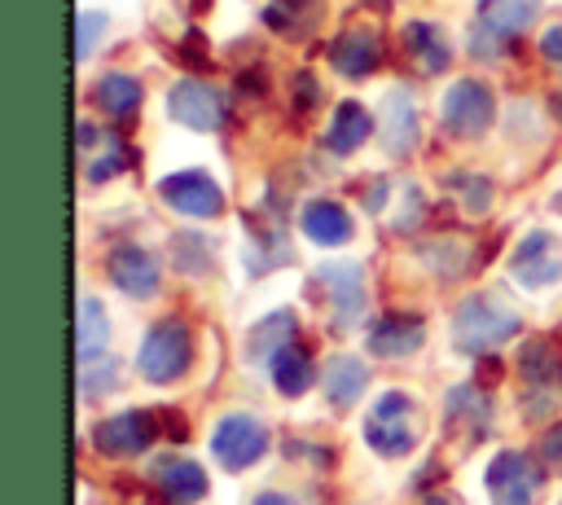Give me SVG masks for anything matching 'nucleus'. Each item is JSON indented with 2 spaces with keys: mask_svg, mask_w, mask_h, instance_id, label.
<instances>
[{
  "mask_svg": "<svg viewBox=\"0 0 562 505\" xmlns=\"http://www.w3.org/2000/svg\"><path fill=\"white\" fill-rule=\"evenodd\" d=\"M544 487V474L536 465V457L527 452H496L487 465V496L492 505H536Z\"/></svg>",
  "mask_w": 562,
  "mask_h": 505,
  "instance_id": "20e7f679",
  "label": "nucleus"
},
{
  "mask_svg": "<svg viewBox=\"0 0 562 505\" xmlns=\"http://www.w3.org/2000/svg\"><path fill=\"white\" fill-rule=\"evenodd\" d=\"M364 382H369L364 360H356V356H347V351L329 356L325 369H321V391H325V400H329L334 408H351V404L364 395Z\"/></svg>",
  "mask_w": 562,
  "mask_h": 505,
  "instance_id": "ddd939ff",
  "label": "nucleus"
},
{
  "mask_svg": "<svg viewBox=\"0 0 562 505\" xmlns=\"http://www.w3.org/2000/svg\"><path fill=\"white\" fill-rule=\"evenodd\" d=\"M101 386H114V360L101 356V360H79V391L83 395H97Z\"/></svg>",
  "mask_w": 562,
  "mask_h": 505,
  "instance_id": "c756f323",
  "label": "nucleus"
},
{
  "mask_svg": "<svg viewBox=\"0 0 562 505\" xmlns=\"http://www.w3.org/2000/svg\"><path fill=\"white\" fill-rule=\"evenodd\" d=\"M518 369H522V378L531 382V386H553V378L562 373L558 369V360H553V351L544 347V343H522V356H518Z\"/></svg>",
  "mask_w": 562,
  "mask_h": 505,
  "instance_id": "bb28decb",
  "label": "nucleus"
},
{
  "mask_svg": "<svg viewBox=\"0 0 562 505\" xmlns=\"http://www.w3.org/2000/svg\"><path fill=\"white\" fill-rule=\"evenodd\" d=\"M154 439H158V413H140V408L114 413V417L97 422V430H92V444L110 457H132V452L149 448Z\"/></svg>",
  "mask_w": 562,
  "mask_h": 505,
  "instance_id": "6e6552de",
  "label": "nucleus"
},
{
  "mask_svg": "<svg viewBox=\"0 0 562 505\" xmlns=\"http://www.w3.org/2000/svg\"><path fill=\"white\" fill-rule=\"evenodd\" d=\"M255 505H294V496H285V492H259Z\"/></svg>",
  "mask_w": 562,
  "mask_h": 505,
  "instance_id": "e433bc0d",
  "label": "nucleus"
},
{
  "mask_svg": "<svg viewBox=\"0 0 562 505\" xmlns=\"http://www.w3.org/2000/svg\"><path fill=\"white\" fill-rule=\"evenodd\" d=\"M378 35L369 31V26H351V31H342L338 40H334V48H329V61H334V70L338 75H351V79H364L373 66H378Z\"/></svg>",
  "mask_w": 562,
  "mask_h": 505,
  "instance_id": "2eb2a0df",
  "label": "nucleus"
},
{
  "mask_svg": "<svg viewBox=\"0 0 562 505\" xmlns=\"http://www.w3.org/2000/svg\"><path fill=\"white\" fill-rule=\"evenodd\" d=\"M97 105L105 114L123 119V114H132L140 105V83L132 75H105V79H97Z\"/></svg>",
  "mask_w": 562,
  "mask_h": 505,
  "instance_id": "a878e982",
  "label": "nucleus"
},
{
  "mask_svg": "<svg viewBox=\"0 0 562 505\" xmlns=\"http://www.w3.org/2000/svg\"><path fill=\"white\" fill-rule=\"evenodd\" d=\"M509 272L527 285V290H540V285H553L562 277V255L553 250V237L549 233H527L509 259Z\"/></svg>",
  "mask_w": 562,
  "mask_h": 505,
  "instance_id": "9b49d317",
  "label": "nucleus"
},
{
  "mask_svg": "<svg viewBox=\"0 0 562 505\" xmlns=\"http://www.w3.org/2000/svg\"><path fill=\"white\" fill-rule=\"evenodd\" d=\"M263 18L281 35H307L316 26V18H321V4L316 0H272Z\"/></svg>",
  "mask_w": 562,
  "mask_h": 505,
  "instance_id": "b1692460",
  "label": "nucleus"
},
{
  "mask_svg": "<svg viewBox=\"0 0 562 505\" xmlns=\"http://www.w3.org/2000/svg\"><path fill=\"white\" fill-rule=\"evenodd\" d=\"M189 364H193V338L184 321H158L136 351V369L149 382H176Z\"/></svg>",
  "mask_w": 562,
  "mask_h": 505,
  "instance_id": "7ed1b4c3",
  "label": "nucleus"
},
{
  "mask_svg": "<svg viewBox=\"0 0 562 505\" xmlns=\"http://www.w3.org/2000/svg\"><path fill=\"white\" fill-rule=\"evenodd\" d=\"M501 40H505V35H496L492 26H483V22H479V26L470 31V53L487 61V57H496V53H501Z\"/></svg>",
  "mask_w": 562,
  "mask_h": 505,
  "instance_id": "473e14b6",
  "label": "nucleus"
},
{
  "mask_svg": "<svg viewBox=\"0 0 562 505\" xmlns=\"http://www.w3.org/2000/svg\"><path fill=\"white\" fill-rule=\"evenodd\" d=\"M158 193H162V202L171 211L193 215V220H211L224 206V193H220V184L206 171H176V176H167L158 184Z\"/></svg>",
  "mask_w": 562,
  "mask_h": 505,
  "instance_id": "1a4fd4ad",
  "label": "nucleus"
},
{
  "mask_svg": "<svg viewBox=\"0 0 562 505\" xmlns=\"http://www.w3.org/2000/svg\"><path fill=\"white\" fill-rule=\"evenodd\" d=\"M167 114L176 123H184L189 132H215L224 123V97L211 88V83H198V79H180L171 92H167Z\"/></svg>",
  "mask_w": 562,
  "mask_h": 505,
  "instance_id": "0eeeda50",
  "label": "nucleus"
},
{
  "mask_svg": "<svg viewBox=\"0 0 562 505\" xmlns=\"http://www.w3.org/2000/svg\"><path fill=\"white\" fill-rule=\"evenodd\" d=\"M299 224H303V237L316 242V246H342L351 237V215L338 202H329V198L307 202L303 215H299Z\"/></svg>",
  "mask_w": 562,
  "mask_h": 505,
  "instance_id": "dca6fc26",
  "label": "nucleus"
},
{
  "mask_svg": "<svg viewBox=\"0 0 562 505\" xmlns=\"http://www.w3.org/2000/svg\"><path fill=\"white\" fill-rule=\"evenodd\" d=\"M452 184L465 193V206H470L474 215H483V211H487V202H492V184H487L483 176H457Z\"/></svg>",
  "mask_w": 562,
  "mask_h": 505,
  "instance_id": "7c9ffc66",
  "label": "nucleus"
},
{
  "mask_svg": "<svg viewBox=\"0 0 562 505\" xmlns=\"http://www.w3.org/2000/svg\"><path fill=\"white\" fill-rule=\"evenodd\" d=\"M536 13H540V0H479L483 26H492L505 40L518 35V31H527L536 22Z\"/></svg>",
  "mask_w": 562,
  "mask_h": 505,
  "instance_id": "aec40b11",
  "label": "nucleus"
},
{
  "mask_svg": "<svg viewBox=\"0 0 562 505\" xmlns=\"http://www.w3.org/2000/svg\"><path fill=\"white\" fill-rule=\"evenodd\" d=\"M470 259H474L470 242H465V237H448V242H443V259H430V263H435L439 277H461V272L470 268Z\"/></svg>",
  "mask_w": 562,
  "mask_h": 505,
  "instance_id": "c85d7f7f",
  "label": "nucleus"
},
{
  "mask_svg": "<svg viewBox=\"0 0 562 505\" xmlns=\"http://www.w3.org/2000/svg\"><path fill=\"white\" fill-rule=\"evenodd\" d=\"M101 31H105V13H92V9H83V13H79V44H75V53H79V57H88Z\"/></svg>",
  "mask_w": 562,
  "mask_h": 505,
  "instance_id": "2f4dec72",
  "label": "nucleus"
},
{
  "mask_svg": "<svg viewBox=\"0 0 562 505\" xmlns=\"http://www.w3.org/2000/svg\"><path fill=\"white\" fill-rule=\"evenodd\" d=\"M404 44H408V53L417 57L422 70L435 75V70L448 66V44H443V35H439L435 22H408V26H404Z\"/></svg>",
  "mask_w": 562,
  "mask_h": 505,
  "instance_id": "4be33fe9",
  "label": "nucleus"
},
{
  "mask_svg": "<svg viewBox=\"0 0 562 505\" xmlns=\"http://www.w3.org/2000/svg\"><path fill=\"white\" fill-rule=\"evenodd\" d=\"M540 53H544L549 61H562V26H549V31H544V40H540Z\"/></svg>",
  "mask_w": 562,
  "mask_h": 505,
  "instance_id": "f704fd0d",
  "label": "nucleus"
},
{
  "mask_svg": "<svg viewBox=\"0 0 562 505\" xmlns=\"http://www.w3.org/2000/svg\"><path fill=\"white\" fill-rule=\"evenodd\" d=\"M263 448H268V430H263V422L250 417V413H228V417H220V426H215V435H211V452H215V461H220L224 470H246V465H255V461L263 457Z\"/></svg>",
  "mask_w": 562,
  "mask_h": 505,
  "instance_id": "39448f33",
  "label": "nucleus"
},
{
  "mask_svg": "<svg viewBox=\"0 0 562 505\" xmlns=\"http://www.w3.org/2000/svg\"><path fill=\"white\" fill-rule=\"evenodd\" d=\"M75 338H79V360H97V356H105V343H110V321H105V307H101L97 299H79Z\"/></svg>",
  "mask_w": 562,
  "mask_h": 505,
  "instance_id": "412c9836",
  "label": "nucleus"
},
{
  "mask_svg": "<svg viewBox=\"0 0 562 505\" xmlns=\"http://www.w3.org/2000/svg\"><path fill=\"white\" fill-rule=\"evenodd\" d=\"M110 281L132 299H154L158 294V263L140 246H114L110 250Z\"/></svg>",
  "mask_w": 562,
  "mask_h": 505,
  "instance_id": "f8f14e48",
  "label": "nucleus"
},
{
  "mask_svg": "<svg viewBox=\"0 0 562 505\" xmlns=\"http://www.w3.org/2000/svg\"><path fill=\"white\" fill-rule=\"evenodd\" d=\"M294 88H299V105H303V110L321 101V88L312 83V75H299V79H294Z\"/></svg>",
  "mask_w": 562,
  "mask_h": 505,
  "instance_id": "c9c22d12",
  "label": "nucleus"
},
{
  "mask_svg": "<svg viewBox=\"0 0 562 505\" xmlns=\"http://www.w3.org/2000/svg\"><path fill=\"white\" fill-rule=\"evenodd\" d=\"M413 141H417V110H413V97H408L404 88H391V92L382 97V145H386V154L404 158V154L413 149Z\"/></svg>",
  "mask_w": 562,
  "mask_h": 505,
  "instance_id": "4468645a",
  "label": "nucleus"
},
{
  "mask_svg": "<svg viewBox=\"0 0 562 505\" xmlns=\"http://www.w3.org/2000/svg\"><path fill=\"white\" fill-rule=\"evenodd\" d=\"M448 413H452V422H474V426H483L487 422V395L479 391V386H452L448 391Z\"/></svg>",
  "mask_w": 562,
  "mask_h": 505,
  "instance_id": "cd10ccee",
  "label": "nucleus"
},
{
  "mask_svg": "<svg viewBox=\"0 0 562 505\" xmlns=\"http://www.w3.org/2000/svg\"><path fill=\"white\" fill-rule=\"evenodd\" d=\"M154 479H158V492H162L171 505H193V501H202V492H206V474H202V465L189 461V457L162 461Z\"/></svg>",
  "mask_w": 562,
  "mask_h": 505,
  "instance_id": "a211bd4d",
  "label": "nucleus"
},
{
  "mask_svg": "<svg viewBox=\"0 0 562 505\" xmlns=\"http://www.w3.org/2000/svg\"><path fill=\"white\" fill-rule=\"evenodd\" d=\"M272 382H277L281 395H303V391H307V382H312V364H307V356H303L294 343L281 347V351L272 356Z\"/></svg>",
  "mask_w": 562,
  "mask_h": 505,
  "instance_id": "393cba45",
  "label": "nucleus"
},
{
  "mask_svg": "<svg viewBox=\"0 0 562 505\" xmlns=\"http://www.w3.org/2000/svg\"><path fill=\"white\" fill-rule=\"evenodd\" d=\"M246 351L259 360V356H277L281 347H290L294 343V316L290 312H272V316H263L250 334H246Z\"/></svg>",
  "mask_w": 562,
  "mask_h": 505,
  "instance_id": "5701e85b",
  "label": "nucleus"
},
{
  "mask_svg": "<svg viewBox=\"0 0 562 505\" xmlns=\"http://www.w3.org/2000/svg\"><path fill=\"white\" fill-rule=\"evenodd\" d=\"M364 439H369V448L382 452V457H404V452H413L417 439H422V413H417L413 395H404V391L378 395L373 408H369V417H364Z\"/></svg>",
  "mask_w": 562,
  "mask_h": 505,
  "instance_id": "f03ea898",
  "label": "nucleus"
},
{
  "mask_svg": "<svg viewBox=\"0 0 562 505\" xmlns=\"http://www.w3.org/2000/svg\"><path fill=\"white\" fill-rule=\"evenodd\" d=\"M422 338H426V325L417 321V316H386V321H378L373 325V334H369V347L378 351V356H391V360H400V356H413L417 347H422Z\"/></svg>",
  "mask_w": 562,
  "mask_h": 505,
  "instance_id": "f3484780",
  "label": "nucleus"
},
{
  "mask_svg": "<svg viewBox=\"0 0 562 505\" xmlns=\"http://www.w3.org/2000/svg\"><path fill=\"white\" fill-rule=\"evenodd\" d=\"M369 132H373L369 110H364L360 101H342V105L334 110V119H329L325 145H329L334 154H351V149H360V145L369 141Z\"/></svg>",
  "mask_w": 562,
  "mask_h": 505,
  "instance_id": "6ab92c4d",
  "label": "nucleus"
},
{
  "mask_svg": "<svg viewBox=\"0 0 562 505\" xmlns=\"http://www.w3.org/2000/svg\"><path fill=\"white\" fill-rule=\"evenodd\" d=\"M492 114H496L492 88L479 83V79H457L443 92V123L457 136H483L492 127Z\"/></svg>",
  "mask_w": 562,
  "mask_h": 505,
  "instance_id": "423d86ee",
  "label": "nucleus"
},
{
  "mask_svg": "<svg viewBox=\"0 0 562 505\" xmlns=\"http://www.w3.org/2000/svg\"><path fill=\"white\" fill-rule=\"evenodd\" d=\"M558 206H562V193H558Z\"/></svg>",
  "mask_w": 562,
  "mask_h": 505,
  "instance_id": "4c0bfd02",
  "label": "nucleus"
},
{
  "mask_svg": "<svg viewBox=\"0 0 562 505\" xmlns=\"http://www.w3.org/2000/svg\"><path fill=\"white\" fill-rule=\"evenodd\" d=\"M316 285L329 294L338 329H347V325H356L364 316V277H360V263H321L316 268Z\"/></svg>",
  "mask_w": 562,
  "mask_h": 505,
  "instance_id": "9d476101",
  "label": "nucleus"
},
{
  "mask_svg": "<svg viewBox=\"0 0 562 505\" xmlns=\"http://www.w3.org/2000/svg\"><path fill=\"white\" fill-rule=\"evenodd\" d=\"M378 4H386V0H378Z\"/></svg>",
  "mask_w": 562,
  "mask_h": 505,
  "instance_id": "58836bf2",
  "label": "nucleus"
},
{
  "mask_svg": "<svg viewBox=\"0 0 562 505\" xmlns=\"http://www.w3.org/2000/svg\"><path fill=\"white\" fill-rule=\"evenodd\" d=\"M522 329L518 312L492 294H470L461 307H457V321H452V338L461 351L479 356V351H496L501 343H509L514 334Z\"/></svg>",
  "mask_w": 562,
  "mask_h": 505,
  "instance_id": "f257e3e1",
  "label": "nucleus"
},
{
  "mask_svg": "<svg viewBox=\"0 0 562 505\" xmlns=\"http://www.w3.org/2000/svg\"><path fill=\"white\" fill-rule=\"evenodd\" d=\"M540 457H544L553 470H562V422H553V426L540 435Z\"/></svg>",
  "mask_w": 562,
  "mask_h": 505,
  "instance_id": "72a5a7b5",
  "label": "nucleus"
}]
</instances>
